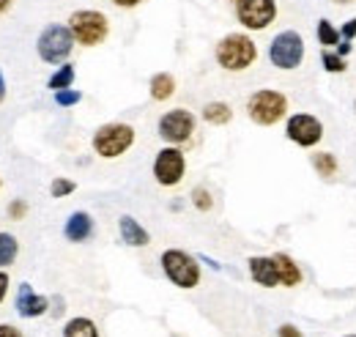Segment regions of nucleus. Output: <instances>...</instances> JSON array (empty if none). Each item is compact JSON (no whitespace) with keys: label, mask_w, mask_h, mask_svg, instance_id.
<instances>
[{"label":"nucleus","mask_w":356,"mask_h":337,"mask_svg":"<svg viewBox=\"0 0 356 337\" xmlns=\"http://www.w3.org/2000/svg\"><path fill=\"white\" fill-rule=\"evenodd\" d=\"M74 33L69 31L66 22H49L36 39V52L39 58L49 66H60L69 61V55L74 52Z\"/></svg>","instance_id":"nucleus-7"},{"label":"nucleus","mask_w":356,"mask_h":337,"mask_svg":"<svg viewBox=\"0 0 356 337\" xmlns=\"http://www.w3.org/2000/svg\"><path fill=\"white\" fill-rule=\"evenodd\" d=\"M354 110H356V102H354Z\"/></svg>","instance_id":"nucleus-41"},{"label":"nucleus","mask_w":356,"mask_h":337,"mask_svg":"<svg viewBox=\"0 0 356 337\" xmlns=\"http://www.w3.org/2000/svg\"><path fill=\"white\" fill-rule=\"evenodd\" d=\"M258 44L255 39L247 33V31H233V33H225L222 39L214 47V61L217 66L230 72V75H241V72H250L255 63H258Z\"/></svg>","instance_id":"nucleus-1"},{"label":"nucleus","mask_w":356,"mask_h":337,"mask_svg":"<svg viewBox=\"0 0 356 337\" xmlns=\"http://www.w3.org/2000/svg\"><path fill=\"white\" fill-rule=\"evenodd\" d=\"M288 96L277 88H258L247 99V118L258 127H277L280 121L288 118Z\"/></svg>","instance_id":"nucleus-3"},{"label":"nucleus","mask_w":356,"mask_h":337,"mask_svg":"<svg viewBox=\"0 0 356 337\" xmlns=\"http://www.w3.org/2000/svg\"><path fill=\"white\" fill-rule=\"evenodd\" d=\"M274 263H277V274H280V288H299L305 283V274L299 269V263L293 260V255L288 253H274Z\"/></svg>","instance_id":"nucleus-16"},{"label":"nucleus","mask_w":356,"mask_h":337,"mask_svg":"<svg viewBox=\"0 0 356 337\" xmlns=\"http://www.w3.org/2000/svg\"><path fill=\"white\" fill-rule=\"evenodd\" d=\"M227 3H230V6H233V3H236V0H227Z\"/></svg>","instance_id":"nucleus-38"},{"label":"nucleus","mask_w":356,"mask_h":337,"mask_svg":"<svg viewBox=\"0 0 356 337\" xmlns=\"http://www.w3.org/2000/svg\"><path fill=\"white\" fill-rule=\"evenodd\" d=\"M233 14L247 33H261L277 19V0H236Z\"/></svg>","instance_id":"nucleus-9"},{"label":"nucleus","mask_w":356,"mask_h":337,"mask_svg":"<svg viewBox=\"0 0 356 337\" xmlns=\"http://www.w3.org/2000/svg\"><path fill=\"white\" fill-rule=\"evenodd\" d=\"M247 269H250V277L255 285L261 288H280V274H277V263L271 255H252L247 260Z\"/></svg>","instance_id":"nucleus-13"},{"label":"nucleus","mask_w":356,"mask_h":337,"mask_svg":"<svg viewBox=\"0 0 356 337\" xmlns=\"http://www.w3.org/2000/svg\"><path fill=\"white\" fill-rule=\"evenodd\" d=\"M19 255V242L14 233L0 230V269H8Z\"/></svg>","instance_id":"nucleus-23"},{"label":"nucleus","mask_w":356,"mask_h":337,"mask_svg":"<svg viewBox=\"0 0 356 337\" xmlns=\"http://www.w3.org/2000/svg\"><path fill=\"white\" fill-rule=\"evenodd\" d=\"M159 263H162L165 277L176 288H181V291H192V288L200 285L203 272H200V258L197 255L186 253V250H178V247H170V250L162 253Z\"/></svg>","instance_id":"nucleus-5"},{"label":"nucleus","mask_w":356,"mask_h":337,"mask_svg":"<svg viewBox=\"0 0 356 337\" xmlns=\"http://www.w3.org/2000/svg\"><path fill=\"white\" fill-rule=\"evenodd\" d=\"M0 189H3V178H0Z\"/></svg>","instance_id":"nucleus-39"},{"label":"nucleus","mask_w":356,"mask_h":337,"mask_svg":"<svg viewBox=\"0 0 356 337\" xmlns=\"http://www.w3.org/2000/svg\"><path fill=\"white\" fill-rule=\"evenodd\" d=\"M0 337H25L17 327H11V324H0Z\"/></svg>","instance_id":"nucleus-31"},{"label":"nucleus","mask_w":356,"mask_h":337,"mask_svg":"<svg viewBox=\"0 0 356 337\" xmlns=\"http://www.w3.org/2000/svg\"><path fill=\"white\" fill-rule=\"evenodd\" d=\"M277 337H305V332H302L299 327H293V324H282V327L277 329Z\"/></svg>","instance_id":"nucleus-30"},{"label":"nucleus","mask_w":356,"mask_h":337,"mask_svg":"<svg viewBox=\"0 0 356 337\" xmlns=\"http://www.w3.org/2000/svg\"><path fill=\"white\" fill-rule=\"evenodd\" d=\"M8 274H6V269H0V304H3V299H6V294H8Z\"/></svg>","instance_id":"nucleus-32"},{"label":"nucleus","mask_w":356,"mask_h":337,"mask_svg":"<svg viewBox=\"0 0 356 337\" xmlns=\"http://www.w3.org/2000/svg\"><path fill=\"white\" fill-rule=\"evenodd\" d=\"M321 66L326 75H346L348 72V58H343L337 49H323L321 52Z\"/></svg>","instance_id":"nucleus-24"},{"label":"nucleus","mask_w":356,"mask_h":337,"mask_svg":"<svg viewBox=\"0 0 356 337\" xmlns=\"http://www.w3.org/2000/svg\"><path fill=\"white\" fill-rule=\"evenodd\" d=\"M334 49H337V52H340L343 58H348V55H351V49H354V44H351V42H346V39H343V42L337 44Z\"/></svg>","instance_id":"nucleus-34"},{"label":"nucleus","mask_w":356,"mask_h":337,"mask_svg":"<svg viewBox=\"0 0 356 337\" xmlns=\"http://www.w3.org/2000/svg\"><path fill=\"white\" fill-rule=\"evenodd\" d=\"M69 31L74 33V42L80 47H99L110 36V17L99 8H77L66 19Z\"/></svg>","instance_id":"nucleus-4"},{"label":"nucleus","mask_w":356,"mask_h":337,"mask_svg":"<svg viewBox=\"0 0 356 337\" xmlns=\"http://www.w3.org/2000/svg\"><path fill=\"white\" fill-rule=\"evenodd\" d=\"M110 3H113L115 8H127V11H129V8H137V6L145 3V0H110Z\"/></svg>","instance_id":"nucleus-33"},{"label":"nucleus","mask_w":356,"mask_h":337,"mask_svg":"<svg viewBox=\"0 0 356 337\" xmlns=\"http://www.w3.org/2000/svg\"><path fill=\"white\" fill-rule=\"evenodd\" d=\"M343 337H356V335H343Z\"/></svg>","instance_id":"nucleus-40"},{"label":"nucleus","mask_w":356,"mask_h":337,"mask_svg":"<svg viewBox=\"0 0 356 337\" xmlns=\"http://www.w3.org/2000/svg\"><path fill=\"white\" fill-rule=\"evenodd\" d=\"M118 233H121V242H124L127 247H134V250L151 244V233L134 219L132 214H124V217L118 219Z\"/></svg>","instance_id":"nucleus-15"},{"label":"nucleus","mask_w":356,"mask_h":337,"mask_svg":"<svg viewBox=\"0 0 356 337\" xmlns=\"http://www.w3.org/2000/svg\"><path fill=\"white\" fill-rule=\"evenodd\" d=\"M305 55H307L305 36L299 31H293V28L280 31L268 44V61L280 72H296L305 63Z\"/></svg>","instance_id":"nucleus-6"},{"label":"nucleus","mask_w":356,"mask_h":337,"mask_svg":"<svg viewBox=\"0 0 356 337\" xmlns=\"http://www.w3.org/2000/svg\"><path fill=\"white\" fill-rule=\"evenodd\" d=\"M77 192V181L74 178H66V175H55L52 178V184H49V195L55 198V201H60V198H69V195H74Z\"/></svg>","instance_id":"nucleus-26"},{"label":"nucleus","mask_w":356,"mask_h":337,"mask_svg":"<svg viewBox=\"0 0 356 337\" xmlns=\"http://www.w3.org/2000/svg\"><path fill=\"white\" fill-rule=\"evenodd\" d=\"M14 307L19 313V318H39L49 310V299L42 294H36L31 288V283H22L17 288V299H14Z\"/></svg>","instance_id":"nucleus-12"},{"label":"nucleus","mask_w":356,"mask_h":337,"mask_svg":"<svg viewBox=\"0 0 356 337\" xmlns=\"http://www.w3.org/2000/svg\"><path fill=\"white\" fill-rule=\"evenodd\" d=\"M74 77H77V72H74V63H60L55 72H52V77L47 80V88L55 93V91H63V88H74Z\"/></svg>","instance_id":"nucleus-22"},{"label":"nucleus","mask_w":356,"mask_h":337,"mask_svg":"<svg viewBox=\"0 0 356 337\" xmlns=\"http://www.w3.org/2000/svg\"><path fill=\"white\" fill-rule=\"evenodd\" d=\"M11 6H14V0H0V17H3V14H8V11H11Z\"/></svg>","instance_id":"nucleus-36"},{"label":"nucleus","mask_w":356,"mask_h":337,"mask_svg":"<svg viewBox=\"0 0 356 337\" xmlns=\"http://www.w3.org/2000/svg\"><path fill=\"white\" fill-rule=\"evenodd\" d=\"M52 99H55L58 107H74V104L83 102V91H77V88H63V91H55Z\"/></svg>","instance_id":"nucleus-27"},{"label":"nucleus","mask_w":356,"mask_h":337,"mask_svg":"<svg viewBox=\"0 0 356 337\" xmlns=\"http://www.w3.org/2000/svg\"><path fill=\"white\" fill-rule=\"evenodd\" d=\"M332 3H337V6H351V3H356V0H332Z\"/></svg>","instance_id":"nucleus-37"},{"label":"nucleus","mask_w":356,"mask_h":337,"mask_svg":"<svg viewBox=\"0 0 356 337\" xmlns=\"http://www.w3.org/2000/svg\"><path fill=\"white\" fill-rule=\"evenodd\" d=\"M8 219H14V222H22L25 217H28V211H31V206H28V201L25 198H14L11 203H8Z\"/></svg>","instance_id":"nucleus-28"},{"label":"nucleus","mask_w":356,"mask_h":337,"mask_svg":"<svg viewBox=\"0 0 356 337\" xmlns=\"http://www.w3.org/2000/svg\"><path fill=\"white\" fill-rule=\"evenodd\" d=\"M63 337H102L96 321L88 315H74L63 324Z\"/></svg>","instance_id":"nucleus-19"},{"label":"nucleus","mask_w":356,"mask_h":337,"mask_svg":"<svg viewBox=\"0 0 356 337\" xmlns=\"http://www.w3.org/2000/svg\"><path fill=\"white\" fill-rule=\"evenodd\" d=\"M195 129H197V118L186 107H173V110L162 113L159 116V124H156L159 137L168 146H184V143H189L195 137Z\"/></svg>","instance_id":"nucleus-8"},{"label":"nucleus","mask_w":356,"mask_h":337,"mask_svg":"<svg viewBox=\"0 0 356 337\" xmlns=\"http://www.w3.org/2000/svg\"><path fill=\"white\" fill-rule=\"evenodd\" d=\"M315 36H318V44H321L323 49H334L337 44L343 42L340 28H337L332 19H326V17L318 19V25H315Z\"/></svg>","instance_id":"nucleus-20"},{"label":"nucleus","mask_w":356,"mask_h":337,"mask_svg":"<svg viewBox=\"0 0 356 337\" xmlns=\"http://www.w3.org/2000/svg\"><path fill=\"white\" fill-rule=\"evenodd\" d=\"M189 201H192V206L200 211V214H209V211L214 209L211 189H209V187H203V184H197V187L189 192Z\"/></svg>","instance_id":"nucleus-25"},{"label":"nucleus","mask_w":356,"mask_h":337,"mask_svg":"<svg viewBox=\"0 0 356 337\" xmlns=\"http://www.w3.org/2000/svg\"><path fill=\"white\" fill-rule=\"evenodd\" d=\"M154 178L159 187L173 189L184 181L186 175V157L181 151V146H165L156 157H154Z\"/></svg>","instance_id":"nucleus-11"},{"label":"nucleus","mask_w":356,"mask_h":337,"mask_svg":"<svg viewBox=\"0 0 356 337\" xmlns=\"http://www.w3.org/2000/svg\"><path fill=\"white\" fill-rule=\"evenodd\" d=\"M93 230H96V225H93V217H90L88 211H72L69 219H66V225H63V236L72 244L88 242L90 236H93Z\"/></svg>","instance_id":"nucleus-14"},{"label":"nucleus","mask_w":356,"mask_h":337,"mask_svg":"<svg viewBox=\"0 0 356 337\" xmlns=\"http://www.w3.org/2000/svg\"><path fill=\"white\" fill-rule=\"evenodd\" d=\"M323 121L312 113H293L285 118V137L299 148H315L323 140Z\"/></svg>","instance_id":"nucleus-10"},{"label":"nucleus","mask_w":356,"mask_h":337,"mask_svg":"<svg viewBox=\"0 0 356 337\" xmlns=\"http://www.w3.org/2000/svg\"><path fill=\"white\" fill-rule=\"evenodd\" d=\"M340 36H343L346 42H354V39H356V17H351V19H346V22H343Z\"/></svg>","instance_id":"nucleus-29"},{"label":"nucleus","mask_w":356,"mask_h":337,"mask_svg":"<svg viewBox=\"0 0 356 337\" xmlns=\"http://www.w3.org/2000/svg\"><path fill=\"white\" fill-rule=\"evenodd\" d=\"M200 116H203V121L211 124V127H227V124L233 121V107H230L227 102L214 99V102H206V104H203Z\"/></svg>","instance_id":"nucleus-18"},{"label":"nucleus","mask_w":356,"mask_h":337,"mask_svg":"<svg viewBox=\"0 0 356 337\" xmlns=\"http://www.w3.org/2000/svg\"><path fill=\"white\" fill-rule=\"evenodd\" d=\"M134 137H137V132H134L132 124H127V121H107V124H102L93 132L90 148H93V154L99 159H121L134 146Z\"/></svg>","instance_id":"nucleus-2"},{"label":"nucleus","mask_w":356,"mask_h":337,"mask_svg":"<svg viewBox=\"0 0 356 337\" xmlns=\"http://www.w3.org/2000/svg\"><path fill=\"white\" fill-rule=\"evenodd\" d=\"M6 93H8V85H6V77H3V69H0V104L6 102Z\"/></svg>","instance_id":"nucleus-35"},{"label":"nucleus","mask_w":356,"mask_h":337,"mask_svg":"<svg viewBox=\"0 0 356 337\" xmlns=\"http://www.w3.org/2000/svg\"><path fill=\"white\" fill-rule=\"evenodd\" d=\"M176 88H178V83L170 72H156V75L148 80V96H151L154 102H168V99L176 96Z\"/></svg>","instance_id":"nucleus-17"},{"label":"nucleus","mask_w":356,"mask_h":337,"mask_svg":"<svg viewBox=\"0 0 356 337\" xmlns=\"http://www.w3.org/2000/svg\"><path fill=\"white\" fill-rule=\"evenodd\" d=\"M310 162H312V170H315L321 178H334L337 170H340V162H337V157H334L332 151H315L310 157Z\"/></svg>","instance_id":"nucleus-21"}]
</instances>
